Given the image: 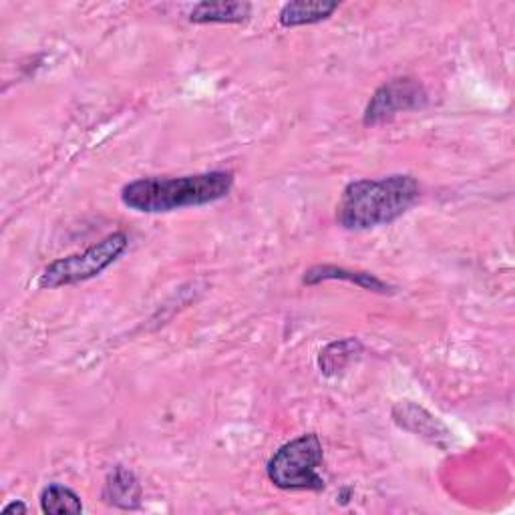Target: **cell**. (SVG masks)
<instances>
[{
	"instance_id": "cell-6",
	"label": "cell",
	"mask_w": 515,
	"mask_h": 515,
	"mask_svg": "<svg viewBox=\"0 0 515 515\" xmlns=\"http://www.w3.org/2000/svg\"><path fill=\"white\" fill-rule=\"evenodd\" d=\"M326 280H345L351 284H357L369 292H377V294H391L393 286H389L387 282H383L381 278H377L371 272H359V270H347V268H336V266H314L308 272H304L302 282L308 286L326 282Z\"/></svg>"
},
{
	"instance_id": "cell-1",
	"label": "cell",
	"mask_w": 515,
	"mask_h": 515,
	"mask_svg": "<svg viewBox=\"0 0 515 515\" xmlns=\"http://www.w3.org/2000/svg\"><path fill=\"white\" fill-rule=\"evenodd\" d=\"M234 188L230 171H206L184 178H141L121 190V202L139 214H165L224 200Z\"/></svg>"
},
{
	"instance_id": "cell-3",
	"label": "cell",
	"mask_w": 515,
	"mask_h": 515,
	"mask_svg": "<svg viewBox=\"0 0 515 515\" xmlns=\"http://www.w3.org/2000/svg\"><path fill=\"white\" fill-rule=\"evenodd\" d=\"M324 449L316 433L302 435L282 445L268 461V479L286 491H322L324 479L318 473Z\"/></svg>"
},
{
	"instance_id": "cell-4",
	"label": "cell",
	"mask_w": 515,
	"mask_h": 515,
	"mask_svg": "<svg viewBox=\"0 0 515 515\" xmlns=\"http://www.w3.org/2000/svg\"><path fill=\"white\" fill-rule=\"evenodd\" d=\"M129 246V236L125 232H113L101 242L89 246L85 252L71 254L67 258H59L51 262L41 278L39 288L55 290L61 286H71L79 282H87L115 264Z\"/></svg>"
},
{
	"instance_id": "cell-8",
	"label": "cell",
	"mask_w": 515,
	"mask_h": 515,
	"mask_svg": "<svg viewBox=\"0 0 515 515\" xmlns=\"http://www.w3.org/2000/svg\"><path fill=\"white\" fill-rule=\"evenodd\" d=\"M338 9V3H306V0H294V3H286L278 15V21L286 29L304 27V25H316L332 17V13Z\"/></svg>"
},
{
	"instance_id": "cell-5",
	"label": "cell",
	"mask_w": 515,
	"mask_h": 515,
	"mask_svg": "<svg viewBox=\"0 0 515 515\" xmlns=\"http://www.w3.org/2000/svg\"><path fill=\"white\" fill-rule=\"evenodd\" d=\"M425 103H427V95L417 81L393 79L373 95L365 113V125H377V123L389 121L397 113L421 109Z\"/></svg>"
},
{
	"instance_id": "cell-11",
	"label": "cell",
	"mask_w": 515,
	"mask_h": 515,
	"mask_svg": "<svg viewBox=\"0 0 515 515\" xmlns=\"http://www.w3.org/2000/svg\"><path fill=\"white\" fill-rule=\"evenodd\" d=\"M393 417L401 427H405V429H409V431H413L421 437H429L433 443H439V431L447 433L445 427L441 423H437L435 417H431L427 411L423 413V421L419 423V419L415 415V405H411V403L397 405L395 411H393Z\"/></svg>"
},
{
	"instance_id": "cell-10",
	"label": "cell",
	"mask_w": 515,
	"mask_h": 515,
	"mask_svg": "<svg viewBox=\"0 0 515 515\" xmlns=\"http://www.w3.org/2000/svg\"><path fill=\"white\" fill-rule=\"evenodd\" d=\"M41 509L51 515H65V513H81L83 503L81 497L59 483H51L41 493Z\"/></svg>"
},
{
	"instance_id": "cell-13",
	"label": "cell",
	"mask_w": 515,
	"mask_h": 515,
	"mask_svg": "<svg viewBox=\"0 0 515 515\" xmlns=\"http://www.w3.org/2000/svg\"><path fill=\"white\" fill-rule=\"evenodd\" d=\"M3 513H27V505L23 501H13L3 509Z\"/></svg>"
},
{
	"instance_id": "cell-9",
	"label": "cell",
	"mask_w": 515,
	"mask_h": 515,
	"mask_svg": "<svg viewBox=\"0 0 515 515\" xmlns=\"http://www.w3.org/2000/svg\"><path fill=\"white\" fill-rule=\"evenodd\" d=\"M252 5L248 3H200L190 13V21L196 25H238L250 19Z\"/></svg>"
},
{
	"instance_id": "cell-7",
	"label": "cell",
	"mask_w": 515,
	"mask_h": 515,
	"mask_svg": "<svg viewBox=\"0 0 515 515\" xmlns=\"http://www.w3.org/2000/svg\"><path fill=\"white\" fill-rule=\"evenodd\" d=\"M103 499L115 507L135 509L141 503V485L129 469L119 465L109 473L105 481Z\"/></svg>"
},
{
	"instance_id": "cell-12",
	"label": "cell",
	"mask_w": 515,
	"mask_h": 515,
	"mask_svg": "<svg viewBox=\"0 0 515 515\" xmlns=\"http://www.w3.org/2000/svg\"><path fill=\"white\" fill-rule=\"evenodd\" d=\"M359 349H361V345L355 338L332 342V345H328L320 353V369L324 371V375H336L338 371L345 369V365L353 359L355 351H359Z\"/></svg>"
},
{
	"instance_id": "cell-2",
	"label": "cell",
	"mask_w": 515,
	"mask_h": 515,
	"mask_svg": "<svg viewBox=\"0 0 515 515\" xmlns=\"http://www.w3.org/2000/svg\"><path fill=\"white\" fill-rule=\"evenodd\" d=\"M421 196L413 176H389L383 180H359L342 192L338 202V224L347 230H369L387 226L407 214Z\"/></svg>"
}]
</instances>
